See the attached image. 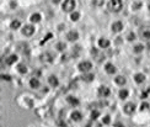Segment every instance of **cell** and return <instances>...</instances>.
I'll return each mask as SVG.
<instances>
[{
  "label": "cell",
  "mask_w": 150,
  "mask_h": 127,
  "mask_svg": "<svg viewBox=\"0 0 150 127\" xmlns=\"http://www.w3.org/2000/svg\"><path fill=\"white\" fill-rule=\"evenodd\" d=\"M16 61H17V56H16V54H11V56H9L6 59H5V62H6V64H8V66L14 64Z\"/></svg>",
  "instance_id": "8fae6325"
},
{
  "label": "cell",
  "mask_w": 150,
  "mask_h": 127,
  "mask_svg": "<svg viewBox=\"0 0 150 127\" xmlns=\"http://www.w3.org/2000/svg\"><path fill=\"white\" fill-rule=\"evenodd\" d=\"M127 96H128V90L122 89L119 91V98H121V99H126Z\"/></svg>",
  "instance_id": "d4e9b609"
},
{
  "label": "cell",
  "mask_w": 150,
  "mask_h": 127,
  "mask_svg": "<svg viewBox=\"0 0 150 127\" xmlns=\"http://www.w3.org/2000/svg\"><path fill=\"white\" fill-rule=\"evenodd\" d=\"M53 1H54L56 4H58V3H60V0H53Z\"/></svg>",
  "instance_id": "8d00e7d4"
},
{
  "label": "cell",
  "mask_w": 150,
  "mask_h": 127,
  "mask_svg": "<svg viewBox=\"0 0 150 127\" xmlns=\"http://www.w3.org/2000/svg\"><path fill=\"white\" fill-rule=\"evenodd\" d=\"M33 32H35V27L32 25H26L24 28H22V33L25 36H32Z\"/></svg>",
  "instance_id": "8992f818"
},
{
  "label": "cell",
  "mask_w": 150,
  "mask_h": 127,
  "mask_svg": "<svg viewBox=\"0 0 150 127\" xmlns=\"http://www.w3.org/2000/svg\"><path fill=\"white\" fill-rule=\"evenodd\" d=\"M139 36L143 41L150 42V25H144L139 30Z\"/></svg>",
  "instance_id": "6da1fadb"
},
{
  "label": "cell",
  "mask_w": 150,
  "mask_h": 127,
  "mask_svg": "<svg viewBox=\"0 0 150 127\" xmlns=\"http://www.w3.org/2000/svg\"><path fill=\"white\" fill-rule=\"evenodd\" d=\"M78 68H79V71H81V72H89L90 69L92 68V64H91V62H89V61H84L78 66Z\"/></svg>",
  "instance_id": "277c9868"
},
{
  "label": "cell",
  "mask_w": 150,
  "mask_h": 127,
  "mask_svg": "<svg viewBox=\"0 0 150 127\" xmlns=\"http://www.w3.org/2000/svg\"><path fill=\"white\" fill-rule=\"evenodd\" d=\"M141 6V3H134L133 4V9H135V10H138L139 8Z\"/></svg>",
  "instance_id": "d6a6232c"
},
{
  "label": "cell",
  "mask_w": 150,
  "mask_h": 127,
  "mask_svg": "<svg viewBox=\"0 0 150 127\" xmlns=\"http://www.w3.org/2000/svg\"><path fill=\"white\" fill-rule=\"evenodd\" d=\"M114 81H116L118 85H124L127 80H126V78H124V77L118 75V77H116V78H114Z\"/></svg>",
  "instance_id": "e0dca14e"
},
{
  "label": "cell",
  "mask_w": 150,
  "mask_h": 127,
  "mask_svg": "<svg viewBox=\"0 0 150 127\" xmlns=\"http://www.w3.org/2000/svg\"><path fill=\"white\" fill-rule=\"evenodd\" d=\"M95 78L94 74H85V75L81 77V79L84 80V81H92Z\"/></svg>",
  "instance_id": "ffe728a7"
},
{
  "label": "cell",
  "mask_w": 150,
  "mask_h": 127,
  "mask_svg": "<svg viewBox=\"0 0 150 127\" xmlns=\"http://www.w3.org/2000/svg\"><path fill=\"white\" fill-rule=\"evenodd\" d=\"M17 71H19L21 74H26V73H27V67L25 66V64H19V66H17Z\"/></svg>",
  "instance_id": "44dd1931"
},
{
  "label": "cell",
  "mask_w": 150,
  "mask_h": 127,
  "mask_svg": "<svg viewBox=\"0 0 150 127\" xmlns=\"http://www.w3.org/2000/svg\"><path fill=\"white\" fill-rule=\"evenodd\" d=\"M75 9V1L74 0H65L63 3V10L65 12H69V11H73Z\"/></svg>",
  "instance_id": "3957f363"
},
{
  "label": "cell",
  "mask_w": 150,
  "mask_h": 127,
  "mask_svg": "<svg viewBox=\"0 0 150 127\" xmlns=\"http://www.w3.org/2000/svg\"><path fill=\"white\" fill-rule=\"evenodd\" d=\"M79 17H80V14L78 12V11L73 12V14H71V16H70V19L73 20V21H78V20H79Z\"/></svg>",
  "instance_id": "484cf974"
},
{
  "label": "cell",
  "mask_w": 150,
  "mask_h": 127,
  "mask_svg": "<svg viewBox=\"0 0 150 127\" xmlns=\"http://www.w3.org/2000/svg\"><path fill=\"white\" fill-rule=\"evenodd\" d=\"M91 53H92L94 56H97V57H99V61H97V62H101V61H102L103 56H102V54H100V53H99V51H97V49H95V48H94V49L91 51Z\"/></svg>",
  "instance_id": "cb8c5ba5"
},
{
  "label": "cell",
  "mask_w": 150,
  "mask_h": 127,
  "mask_svg": "<svg viewBox=\"0 0 150 127\" xmlns=\"http://www.w3.org/2000/svg\"><path fill=\"white\" fill-rule=\"evenodd\" d=\"M99 46L101 48H107L110 46V41L107 38H100L99 40Z\"/></svg>",
  "instance_id": "7c38bea8"
},
{
  "label": "cell",
  "mask_w": 150,
  "mask_h": 127,
  "mask_svg": "<svg viewBox=\"0 0 150 127\" xmlns=\"http://www.w3.org/2000/svg\"><path fill=\"white\" fill-rule=\"evenodd\" d=\"M48 81H49V84H51L52 86H57V85L59 84V81H58V79H57V77H54V75L49 77V78H48Z\"/></svg>",
  "instance_id": "ac0fdd59"
},
{
  "label": "cell",
  "mask_w": 150,
  "mask_h": 127,
  "mask_svg": "<svg viewBox=\"0 0 150 127\" xmlns=\"http://www.w3.org/2000/svg\"><path fill=\"white\" fill-rule=\"evenodd\" d=\"M123 28V24L122 22H119V21H117V22H114V24L112 25V31L113 32H121Z\"/></svg>",
  "instance_id": "9c48e42d"
},
{
  "label": "cell",
  "mask_w": 150,
  "mask_h": 127,
  "mask_svg": "<svg viewBox=\"0 0 150 127\" xmlns=\"http://www.w3.org/2000/svg\"><path fill=\"white\" fill-rule=\"evenodd\" d=\"M99 116H100V111H92V112H91V118H92V120H96Z\"/></svg>",
  "instance_id": "f1b7e54d"
},
{
  "label": "cell",
  "mask_w": 150,
  "mask_h": 127,
  "mask_svg": "<svg viewBox=\"0 0 150 127\" xmlns=\"http://www.w3.org/2000/svg\"><path fill=\"white\" fill-rule=\"evenodd\" d=\"M143 49H144V46H141V45H137L135 47H134V52L135 53H140Z\"/></svg>",
  "instance_id": "83f0119b"
},
{
  "label": "cell",
  "mask_w": 150,
  "mask_h": 127,
  "mask_svg": "<svg viewBox=\"0 0 150 127\" xmlns=\"http://www.w3.org/2000/svg\"><path fill=\"white\" fill-rule=\"evenodd\" d=\"M146 109H149V104L148 103H143L140 106V110H146Z\"/></svg>",
  "instance_id": "4dcf8cb0"
},
{
  "label": "cell",
  "mask_w": 150,
  "mask_h": 127,
  "mask_svg": "<svg viewBox=\"0 0 150 127\" xmlns=\"http://www.w3.org/2000/svg\"><path fill=\"white\" fill-rule=\"evenodd\" d=\"M52 36H53V35H52V33H48L47 36H46V38H44V40H43V41H42V42H41V43H42V45H43V43L46 42V41H48V40H49V38H52Z\"/></svg>",
  "instance_id": "836d02e7"
},
{
  "label": "cell",
  "mask_w": 150,
  "mask_h": 127,
  "mask_svg": "<svg viewBox=\"0 0 150 127\" xmlns=\"http://www.w3.org/2000/svg\"><path fill=\"white\" fill-rule=\"evenodd\" d=\"M31 21H32V22H39V21H41V15L33 14L32 16H31Z\"/></svg>",
  "instance_id": "603a6c76"
},
{
  "label": "cell",
  "mask_w": 150,
  "mask_h": 127,
  "mask_svg": "<svg viewBox=\"0 0 150 127\" xmlns=\"http://www.w3.org/2000/svg\"><path fill=\"white\" fill-rule=\"evenodd\" d=\"M128 40H129V41H133V40H135V35H134L133 32H131L129 35H128Z\"/></svg>",
  "instance_id": "1f68e13d"
},
{
  "label": "cell",
  "mask_w": 150,
  "mask_h": 127,
  "mask_svg": "<svg viewBox=\"0 0 150 127\" xmlns=\"http://www.w3.org/2000/svg\"><path fill=\"white\" fill-rule=\"evenodd\" d=\"M30 85H31V88L36 89V88H38V86H39V81H38L36 78H32V79L30 80Z\"/></svg>",
  "instance_id": "d6986e66"
},
{
  "label": "cell",
  "mask_w": 150,
  "mask_h": 127,
  "mask_svg": "<svg viewBox=\"0 0 150 127\" xmlns=\"http://www.w3.org/2000/svg\"><path fill=\"white\" fill-rule=\"evenodd\" d=\"M1 79H3V80H8V81H9V80H11V77H10V75H5V74H3V75H1Z\"/></svg>",
  "instance_id": "e575fe53"
},
{
  "label": "cell",
  "mask_w": 150,
  "mask_h": 127,
  "mask_svg": "<svg viewBox=\"0 0 150 127\" xmlns=\"http://www.w3.org/2000/svg\"><path fill=\"white\" fill-rule=\"evenodd\" d=\"M134 80H135L137 83H139V84H140V83H143V81L145 80V75H144V74H141V73H138V74L134 75Z\"/></svg>",
  "instance_id": "9a60e30c"
},
{
  "label": "cell",
  "mask_w": 150,
  "mask_h": 127,
  "mask_svg": "<svg viewBox=\"0 0 150 127\" xmlns=\"http://www.w3.org/2000/svg\"><path fill=\"white\" fill-rule=\"evenodd\" d=\"M123 111L127 113V115H132V113L135 111V105L133 103H128L124 105V107H123Z\"/></svg>",
  "instance_id": "5b68a950"
},
{
  "label": "cell",
  "mask_w": 150,
  "mask_h": 127,
  "mask_svg": "<svg viewBox=\"0 0 150 127\" xmlns=\"http://www.w3.org/2000/svg\"><path fill=\"white\" fill-rule=\"evenodd\" d=\"M81 118H83V115L79 112V111H74V112L71 113V120L73 121H81Z\"/></svg>",
  "instance_id": "4fadbf2b"
},
{
  "label": "cell",
  "mask_w": 150,
  "mask_h": 127,
  "mask_svg": "<svg viewBox=\"0 0 150 127\" xmlns=\"http://www.w3.org/2000/svg\"><path fill=\"white\" fill-rule=\"evenodd\" d=\"M57 48H58V51H64L66 48V46H65V43L59 42V43H57Z\"/></svg>",
  "instance_id": "4316f807"
},
{
  "label": "cell",
  "mask_w": 150,
  "mask_h": 127,
  "mask_svg": "<svg viewBox=\"0 0 150 127\" xmlns=\"http://www.w3.org/2000/svg\"><path fill=\"white\" fill-rule=\"evenodd\" d=\"M20 25H21V22H20L19 20H14V21L10 24V27L12 28V30H16V28L20 27Z\"/></svg>",
  "instance_id": "7402d4cb"
},
{
  "label": "cell",
  "mask_w": 150,
  "mask_h": 127,
  "mask_svg": "<svg viewBox=\"0 0 150 127\" xmlns=\"http://www.w3.org/2000/svg\"><path fill=\"white\" fill-rule=\"evenodd\" d=\"M122 8H123L122 0H110V3H108V9L111 11H113V12L121 11Z\"/></svg>",
  "instance_id": "7a4b0ae2"
},
{
  "label": "cell",
  "mask_w": 150,
  "mask_h": 127,
  "mask_svg": "<svg viewBox=\"0 0 150 127\" xmlns=\"http://www.w3.org/2000/svg\"><path fill=\"white\" fill-rule=\"evenodd\" d=\"M102 122L105 123V125H108V123L111 122V118H110V116H105L102 120Z\"/></svg>",
  "instance_id": "f546056e"
},
{
  "label": "cell",
  "mask_w": 150,
  "mask_h": 127,
  "mask_svg": "<svg viewBox=\"0 0 150 127\" xmlns=\"http://www.w3.org/2000/svg\"><path fill=\"white\" fill-rule=\"evenodd\" d=\"M66 38L69 40V41H76L78 38H79V33L76 32V31H70V32H68V35H66Z\"/></svg>",
  "instance_id": "ba28073f"
},
{
  "label": "cell",
  "mask_w": 150,
  "mask_h": 127,
  "mask_svg": "<svg viewBox=\"0 0 150 127\" xmlns=\"http://www.w3.org/2000/svg\"><path fill=\"white\" fill-rule=\"evenodd\" d=\"M42 61L43 62H53V54L52 53H44L42 54Z\"/></svg>",
  "instance_id": "5bb4252c"
},
{
  "label": "cell",
  "mask_w": 150,
  "mask_h": 127,
  "mask_svg": "<svg viewBox=\"0 0 150 127\" xmlns=\"http://www.w3.org/2000/svg\"><path fill=\"white\" fill-rule=\"evenodd\" d=\"M108 95H110V89H108L107 86L101 85L99 88V96H101V98H107Z\"/></svg>",
  "instance_id": "52a82bcc"
},
{
  "label": "cell",
  "mask_w": 150,
  "mask_h": 127,
  "mask_svg": "<svg viewBox=\"0 0 150 127\" xmlns=\"http://www.w3.org/2000/svg\"><path fill=\"white\" fill-rule=\"evenodd\" d=\"M102 1L103 0H94V4L95 5H101L102 4Z\"/></svg>",
  "instance_id": "d590c367"
},
{
  "label": "cell",
  "mask_w": 150,
  "mask_h": 127,
  "mask_svg": "<svg viewBox=\"0 0 150 127\" xmlns=\"http://www.w3.org/2000/svg\"><path fill=\"white\" fill-rule=\"evenodd\" d=\"M105 69H106V72H107L108 74H114L116 73V67L113 66L112 63H107L105 66Z\"/></svg>",
  "instance_id": "30bf717a"
},
{
  "label": "cell",
  "mask_w": 150,
  "mask_h": 127,
  "mask_svg": "<svg viewBox=\"0 0 150 127\" xmlns=\"http://www.w3.org/2000/svg\"><path fill=\"white\" fill-rule=\"evenodd\" d=\"M66 100H68V103L70 104V105H73V106L79 105V100L76 99V98H74V96H68V98H66Z\"/></svg>",
  "instance_id": "2e32d148"
}]
</instances>
